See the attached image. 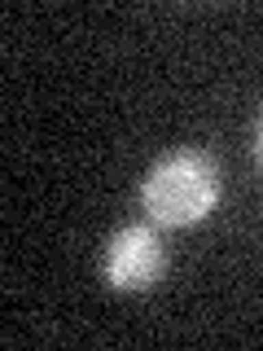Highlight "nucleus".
Here are the masks:
<instances>
[{
  "label": "nucleus",
  "mask_w": 263,
  "mask_h": 351,
  "mask_svg": "<svg viewBox=\"0 0 263 351\" xmlns=\"http://www.w3.org/2000/svg\"><path fill=\"white\" fill-rule=\"evenodd\" d=\"M224 202V171L206 149L180 145L149 162L140 176V211L158 228H193Z\"/></svg>",
  "instance_id": "nucleus-1"
},
{
  "label": "nucleus",
  "mask_w": 263,
  "mask_h": 351,
  "mask_svg": "<svg viewBox=\"0 0 263 351\" xmlns=\"http://www.w3.org/2000/svg\"><path fill=\"white\" fill-rule=\"evenodd\" d=\"M167 272V241L153 219H136V224L114 228L101 255V277L110 290L118 294H145L162 281Z\"/></svg>",
  "instance_id": "nucleus-2"
},
{
  "label": "nucleus",
  "mask_w": 263,
  "mask_h": 351,
  "mask_svg": "<svg viewBox=\"0 0 263 351\" xmlns=\"http://www.w3.org/2000/svg\"><path fill=\"white\" fill-rule=\"evenodd\" d=\"M255 162H259V171H263V114H259V123H255Z\"/></svg>",
  "instance_id": "nucleus-3"
}]
</instances>
